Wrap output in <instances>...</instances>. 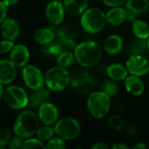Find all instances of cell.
Masks as SVG:
<instances>
[{
  "label": "cell",
  "instance_id": "obj_5",
  "mask_svg": "<svg viewBox=\"0 0 149 149\" xmlns=\"http://www.w3.org/2000/svg\"><path fill=\"white\" fill-rule=\"evenodd\" d=\"M47 88L53 92H61L71 84V74L68 70L60 65L51 67L45 74Z\"/></svg>",
  "mask_w": 149,
  "mask_h": 149
},
{
  "label": "cell",
  "instance_id": "obj_24",
  "mask_svg": "<svg viewBox=\"0 0 149 149\" xmlns=\"http://www.w3.org/2000/svg\"><path fill=\"white\" fill-rule=\"evenodd\" d=\"M149 0H127L126 9L136 15L141 14L148 10Z\"/></svg>",
  "mask_w": 149,
  "mask_h": 149
},
{
  "label": "cell",
  "instance_id": "obj_36",
  "mask_svg": "<svg viewBox=\"0 0 149 149\" xmlns=\"http://www.w3.org/2000/svg\"><path fill=\"white\" fill-rule=\"evenodd\" d=\"M7 8L8 6L4 4L3 1L0 2V10H1V17H0V22H3L7 18Z\"/></svg>",
  "mask_w": 149,
  "mask_h": 149
},
{
  "label": "cell",
  "instance_id": "obj_39",
  "mask_svg": "<svg viewBox=\"0 0 149 149\" xmlns=\"http://www.w3.org/2000/svg\"><path fill=\"white\" fill-rule=\"evenodd\" d=\"M2 1H3V2L4 3V4L7 5L8 7L13 6V5L17 4V3L19 2V0H2Z\"/></svg>",
  "mask_w": 149,
  "mask_h": 149
},
{
  "label": "cell",
  "instance_id": "obj_35",
  "mask_svg": "<svg viewBox=\"0 0 149 149\" xmlns=\"http://www.w3.org/2000/svg\"><path fill=\"white\" fill-rule=\"evenodd\" d=\"M102 2L109 7H117L126 3L127 0H102Z\"/></svg>",
  "mask_w": 149,
  "mask_h": 149
},
{
  "label": "cell",
  "instance_id": "obj_8",
  "mask_svg": "<svg viewBox=\"0 0 149 149\" xmlns=\"http://www.w3.org/2000/svg\"><path fill=\"white\" fill-rule=\"evenodd\" d=\"M22 77L24 85L32 91L43 88L44 85H45V75L36 65H26L24 67H23Z\"/></svg>",
  "mask_w": 149,
  "mask_h": 149
},
{
  "label": "cell",
  "instance_id": "obj_37",
  "mask_svg": "<svg viewBox=\"0 0 149 149\" xmlns=\"http://www.w3.org/2000/svg\"><path fill=\"white\" fill-rule=\"evenodd\" d=\"M109 148L106 142H96L93 146H91L92 149H107Z\"/></svg>",
  "mask_w": 149,
  "mask_h": 149
},
{
  "label": "cell",
  "instance_id": "obj_31",
  "mask_svg": "<svg viewBox=\"0 0 149 149\" xmlns=\"http://www.w3.org/2000/svg\"><path fill=\"white\" fill-rule=\"evenodd\" d=\"M117 82L118 81H115L112 79L106 80L103 84V89L102 90L110 96L115 95L119 91V86H118Z\"/></svg>",
  "mask_w": 149,
  "mask_h": 149
},
{
  "label": "cell",
  "instance_id": "obj_13",
  "mask_svg": "<svg viewBox=\"0 0 149 149\" xmlns=\"http://www.w3.org/2000/svg\"><path fill=\"white\" fill-rule=\"evenodd\" d=\"M10 59L18 67H24L30 59L29 49L23 44L15 45L10 53Z\"/></svg>",
  "mask_w": 149,
  "mask_h": 149
},
{
  "label": "cell",
  "instance_id": "obj_17",
  "mask_svg": "<svg viewBox=\"0 0 149 149\" xmlns=\"http://www.w3.org/2000/svg\"><path fill=\"white\" fill-rule=\"evenodd\" d=\"M107 24L113 26H119L127 19V10L121 6L111 7L106 13Z\"/></svg>",
  "mask_w": 149,
  "mask_h": 149
},
{
  "label": "cell",
  "instance_id": "obj_23",
  "mask_svg": "<svg viewBox=\"0 0 149 149\" xmlns=\"http://www.w3.org/2000/svg\"><path fill=\"white\" fill-rule=\"evenodd\" d=\"M132 31L136 38L147 39L149 37V24L144 20L135 19L132 24Z\"/></svg>",
  "mask_w": 149,
  "mask_h": 149
},
{
  "label": "cell",
  "instance_id": "obj_11",
  "mask_svg": "<svg viewBox=\"0 0 149 149\" xmlns=\"http://www.w3.org/2000/svg\"><path fill=\"white\" fill-rule=\"evenodd\" d=\"M65 10L64 3L58 0H52L49 2L45 7V17L47 20L53 25L57 26L62 24L65 19Z\"/></svg>",
  "mask_w": 149,
  "mask_h": 149
},
{
  "label": "cell",
  "instance_id": "obj_20",
  "mask_svg": "<svg viewBox=\"0 0 149 149\" xmlns=\"http://www.w3.org/2000/svg\"><path fill=\"white\" fill-rule=\"evenodd\" d=\"M107 73L109 79H112L115 81L125 80L129 75L126 65H123L120 63H113L109 65L107 67Z\"/></svg>",
  "mask_w": 149,
  "mask_h": 149
},
{
  "label": "cell",
  "instance_id": "obj_29",
  "mask_svg": "<svg viewBox=\"0 0 149 149\" xmlns=\"http://www.w3.org/2000/svg\"><path fill=\"white\" fill-rule=\"evenodd\" d=\"M31 148H46V145H45V142L39 140L37 136L24 139V149Z\"/></svg>",
  "mask_w": 149,
  "mask_h": 149
},
{
  "label": "cell",
  "instance_id": "obj_16",
  "mask_svg": "<svg viewBox=\"0 0 149 149\" xmlns=\"http://www.w3.org/2000/svg\"><path fill=\"white\" fill-rule=\"evenodd\" d=\"M126 90L134 96H140L144 93L145 85L140 76L129 74L124 80Z\"/></svg>",
  "mask_w": 149,
  "mask_h": 149
},
{
  "label": "cell",
  "instance_id": "obj_19",
  "mask_svg": "<svg viewBox=\"0 0 149 149\" xmlns=\"http://www.w3.org/2000/svg\"><path fill=\"white\" fill-rule=\"evenodd\" d=\"M63 3L66 13L72 16L82 15L88 8V0H64Z\"/></svg>",
  "mask_w": 149,
  "mask_h": 149
},
{
  "label": "cell",
  "instance_id": "obj_14",
  "mask_svg": "<svg viewBox=\"0 0 149 149\" xmlns=\"http://www.w3.org/2000/svg\"><path fill=\"white\" fill-rule=\"evenodd\" d=\"M1 33L4 38L15 41L20 34V26L17 20L7 17L1 22Z\"/></svg>",
  "mask_w": 149,
  "mask_h": 149
},
{
  "label": "cell",
  "instance_id": "obj_7",
  "mask_svg": "<svg viewBox=\"0 0 149 149\" xmlns=\"http://www.w3.org/2000/svg\"><path fill=\"white\" fill-rule=\"evenodd\" d=\"M53 127L56 135L65 141H72L78 138L81 133V126L79 120L72 117L61 118Z\"/></svg>",
  "mask_w": 149,
  "mask_h": 149
},
{
  "label": "cell",
  "instance_id": "obj_2",
  "mask_svg": "<svg viewBox=\"0 0 149 149\" xmlns=\"http://www.w3.org/2000/svg\"><path fill=\"white\" fill-rule=\"evenodd\" d=\"M38 113L31 110L23 111L16 119L13 125V132L23 139L32 137L36 134L40 123Z\"/></svg>",
  "mask_w": 149,
  "mask_h": 149
},
{
  "label": "cell",
  "instance_id": "obj_34",
  "mask_svg": "<svg viewBox=\"0 0 149 149\" xmlns=\"http://www.w3.org/2000/svg\"><path fill=\"white\" fill-rule=\"evenodd\" d=\"M24 139L16 135L15 137L11 138L9 142V148L10 149H20L24 148Z\"/></svg>",
  "mask_w": 149,
  "mask_h": 149
},
{
  "label": "cell",
  "instance_id": "obj_6",
  "mask_svg": "<svg viewBox=\"0 0 149 149\" xmlns=\"http://www.w3.org/2000/svg\"><path fill=\"white\" fill-rule=\"evenodd\" d=\"M2 99L5 105L13 110L23 109L29 105V96L26 91L17 86L6 87Z\"/></svg>",
  "mask_w": 149,
  "mask_h": 149
},
{
  "label": "cell",
  "instance_id": "obj_15",
  "mask_svg": "<svg viewBox=\"0 0 149 149\" xmlns=\"http://www.w3.org/2000/svg\"><path fill=\"white\" fill-rule=\"evenodd\" d=\"M123 49V39L118 34L109 35L104 42L105 52L110 56H116Z\"/></svg>",
  "mask_w": 149,
  "mask_h": 149
},
{
  "label": "cell",
  "instance_id": "obj_12",
  "mask_svg": "<svg viewBox=\"0 0 149 149\" xmlns=\"http://www.w3.org/2000/svg\"><path fill=\"white\" fill-rule=\"evenodd\" d=\"M17 66L10 60L2 58L0 60V84L9 85L17 78Z\"/></svg>",
  "mask_w": 149,
  "mask_h": 149
},
{
  "label": "cell",
  "instance_id": "obj_21",
  "mask_svg": "<svg viewBox=\"0 0 149 149\" xmlns=\"http://www.w3.org/2000/svg\"><path fill=\"white\" fill-rule=\"evenodd\" d=\"M50 99V92L48 89L40 88L34 90L29 96V106L31 108H38L43 103L48 101Z\"/></svg>",
  "mask_w": 149,
  "mask_h": 149
},
{
  "label": "cell",
  "instance_id": "obj_26",
  "mask_svg": "<svg viewBox=\"0 0 149 149\" xmlns=\"http://www.w3.org/2000/svg\"><path fill=\"white\" fill-rule=\"evenodd\" d=\"M56 134L54 127L52 126H47V125H44L42 127H39L37 133H36V136L41 140L44 142H47L48 141H50L52 138H53Z\"/></svg>",
  "mask_w": 149,
  "mask_h": 149
},
{
  "label": "cell",
  "instance_id": "obj_3",
  "mask_svg": "<svg viewBox=\"0 0 149 149\" xmlns=\"http://www.w3.org/2000/svg\"><path fill=\"white\" fill-rule=\"evenodd\" d=\"M107 24L106 13L98 7L87 8L81 15V27L90 34H97L102 31Z\"/></svg>",
  "mask_w": 149,
  "mask_h": 149
},
{
  "label": "cell",
  "instance_id": "obj_40",
  "mask_svg": "<svg viewBox=\"0 0 149 149\" xmlns=\"http://www.w3.org/2000/svg\"><path fill=\"white\" fill-rule=\"evenodd\" d=\"M147 148V146L143 143V142H138L135 145L133 146V148L134 149H145Z\"/></svg>",
  "mask_w": 149,
  "mask_h": 149
},
{
  "label": "cell",
  "instance_id": "obj_27",
  "mask_svg": "<svg viewBox=\"0 0 149 149\" xmlns=\"http://www.w3.org/2000/svg\"><path fill=\"white\" fill-rule=\"evenodd\" d=\"M74 60H75L74 53L71 52H62L58 54L57 58V64L58 65L67 68L72 65Z\"/></svg>",
  "mask_w": 149,
  "mask_h": 149
},
{
  "label": "cell",
  "instance_id": "obj_33",
  "mask_svg": "<svg viewBox=\"0 0 149 149\" xmlns=\"http://www.w3.org/2000/svg\"><path fill=\"white\" fill-rule=\"evenodd\" d=\"M10 133L7 128H3L1 130V135H0V148L4 149V147L9 144L10 141Z\"/></svg>",
  "mask_w": 149,
  "mask_h": 149
},
{
  "label": "cell",
  "instance_id": "obj_42",
  "mask_svg": "<svg viewBox=\"0 0 149 149\" xmlns=\"http://www.w3.org/2000/svg\"><path fill=\"white\" fill-rule=\"evenodd\" d=\"M147 45H148V48L149 50V37L147 38Z\"/></svg>",
  "mask_w": 149,
  "mask_h": 149
},
{
  "label": "cell",
  "instance_id": "obj_22",
  "mask_svg": "<svg viewBox=\"0 0 149 149\" xmlns=\"http://www.w3.org/2000/svg\"><path fill=\"white\" fill-rule=\"evenodd\" d=\"M55 32L47 27L40 28L34 32L33 38L35 41L39 45H48L51 44L55 38Z\"/></svg>",
  "mask_w": 149,
  "mask_h": 149
},
{
  "label": "cell",
  "instance_id": "obj_32",
  "mask_svg": "<svg viewBox=\"0 0 149 149\" xmlns=\"http://www.w3.org/2000/svg\"><path fill=\"white\" fill-rule=\"evenodd\" d=\"M14 41L13 40H10V39H3L0 43V53L1 54H4L7 53L9 52H10L13 47H14Z\"/></svg>",
  "mask_w": 149,
  "mask_h": 149
},
{
  "label": "cell",
  "instance_id": "obj_4",
  "mask_svg": "<svg viewBox=\"0 0 149 149\" xmlns=\"http://www.w3.org/2000/svg\"><path fill=\"white\" fill-rule=\"evenodd\" d=\"M86 107L91 116L95 119H102L110 112L111 96L103 90L93 92L87 98Z\"/></svg>",
  "mask_w": 149,
  "mask_h": 149
},
{
  "label": "cell",
  "instance_id": "obj_9",
  "mask_svg": "<svg viewBox=\"0 0 149 149\" xmlns=\"http://www.w3.org/2000/svg\"><path fill=\"white\" fill-rule=\"evenodd\" d=\"M126 67L129 74L141 77L149 72V61L141 54L130 55L126 62Z\"/></svg>",
  "mask_w": 149,
  "mask_h": 149
},
{
  "label": "cell",
  "instance_id": "obj_18",
  "mask_svg": "<svg viewBox=\"0 0 149 149\" xmlns=\"http://www.w3.org/2000/svg\"><path fill=\"white\" fill-rule=\"evenodd\" d=\"M92 75L86 70H76L71 74V85L74 88H82L93 82Z\"/></svg>",
  "mask_w": 149,
  "mask_h": 149
},
{
  "label": "cell",
  "instance_id": "obj_28",
  "mask_svg": "<svg viewBox=\"0 0 149 149\" xmlns=\"http://www.w3.org/2000/svg\"><path fill=\"white\" fill-rule=\"evenodd\" d=\"M108 125L113 130L120 131L126 127V121L121 116L117 115V114H113V115H111L109 117Z\"/></svg>",
  "mask_w": 149,
  "mask_h": 149
},
{
  "label": "cell",
  "instance_id": "obj_30",
  "mask_svg": "<svg viewBox=\"0 0 149 149\" xmlns=\"http://www.w3.org/2000/svg\"><path fill=\"white\" fill-rule=\"evenodd\" d=\"M46 149H65L66 148L65 140L59 136H54L46 142Z\"/></svg>",
  "mask_w": 149,
  "mask_h": 149
},
{
  "label": "cell",
  "instance_id": "obj_41",
  "mask_svg": "<svg viewBox=\"0 0 149 149\" xmlns=\"http://www.w3.org/2000/svg\"><path fill=\"white\" fill-rule=\"evenodd\" d=\"M127 133H128L130 135H134V134L137 133V129H136V127H130L127 129Z\"/></svg>",
  "mask_w": 149,
  "mask_h": 149
},
{
  "label": "cell",
  "instance_id": "obj_25",
  "mask_svg": "<svg viewBox=\"0 0 149 149\" xmlns=\"http://www.w3.org/2000/svg\"><path fill=\"white\" fill-rule=\"evenodd\" d=\"M147 50H148L147 45V39L139 38H136V39L131 41L127 46V51L130 55L142 54Z\"/></svg>",
  "mask_w": 149,
  "mask_h": 149
},
{
  "label": "cell",
  "instance_id": "obj_43",
  "mask_svg": "<svg viewBox=\"0 0 149 149\" xmlns=\"http://www.w3.org/2000/svg\"><path fill=\"white\" fill-rule=\"evenodd\" d=\"M148 10H149V7H148Z\"/></svg>",
  "mask_w": 149,
  "mask_h": 149
},
{
  "label": "cell",
  "instance_id": "obj_1",
  "mask_svg": "<svg viewBox=\"0 0 149 149\" xmlns=\"http://www.w3.org/2000/svg\"><path fill=\"white\" fill-rule=\"evenodd\" d=\"M73 53L79 65L83 67H93L101 59L102 49L96 41L86 40L77 45Z\"/></svg>",
  "mask_w": 149,
  "mask_h": 149
},
{
  "label": "cell",
  "instance_id": "obj_38",
  "mask_svg": "<svg viewBox=\"0 0 149 149\" xmlns=\"http://www.w3.org/2000/svg\"><path fill=\"white\" fill-rule=\"evenodd\" d=\"M112 148H113V149H129V147H128L127 145L124 144V143H121V142H120V143H115L114 145H113V146H112Z\"/></svg>",
  "mask_w": 149,
  "mask_h": 149
},
{
  "label": "cell",
  "instance_id": "obj_10",
  "mask_svg": "<svg viewBox=\"0 0 149 149\" xmlns=\"http://www.w3.org/2000/svg\"><path fill=\"white\" fill-rule=\"evenodd\" d=\"M38 116L42 124L54 126L59 120V112L57 106L48 100L38 107Z\"/></svg>",
  "mask_w": 149,
  "mask_h": 149
}]
</instances>
